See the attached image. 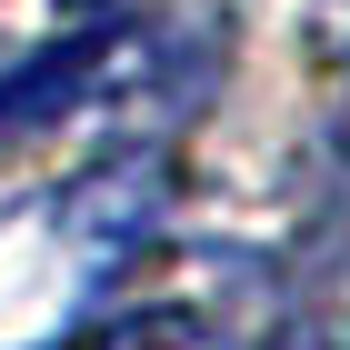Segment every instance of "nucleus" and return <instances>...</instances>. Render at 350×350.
Segmentation results:
<instances>
[{
	"mask_svg": "<svg viewBox=\"0 0 350 350\" xmlns=\"http://www.w3.org/2000/svg\"><path fill=\"white\" fill-rule=\"evenodd\" d=\"M161 161H140V150H120V161H100L81 190H70V230H131V220L161 211Z\"/></svg>",
	"mask_w": 350,
	"mask_h": 350,
	"instance_id": "nucleus-2",
	"label": "nucleus"
},
{
	"mask_svg": "<svg viewBox=\"0 0 350 350\" xmlns=\"http://www.w3.org/2000/svg\"><path fill=\"white\" fill-rule=\"evenodd\" d=\"M100 51H110V30H70V40H51L30 70H10V81H0V140L30 131V120H51L60 100H81V81L100 70Z\"/></svg>",
	"mask_w": 350,
	"mask_h": 350,
	"instance_id": "nucleus-1",
	"label": "nucleus"
},
{
	"mask_svg": "<svg viewBox=\"0 0 350 350\" xmlns=\"http://www.w3.org/2000/svg\"><path fill=\"white\" fill-rule=\"evenodd\" d=\"M90 350H220V340H211V321H200V310H140V321L100 330Z\"/></svg>",
	"mask_w": 350,
	"mask_h": 350,
	"instance_id": "nucleus-3",
	"label": "nucleus"
}]
</instances>
